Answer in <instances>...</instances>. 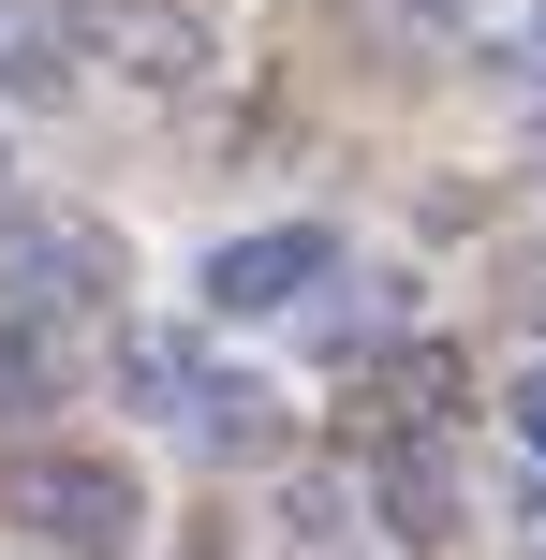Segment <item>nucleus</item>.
I'll use <instances>...</instances> for the list:
<instances>
[{
    "label": "nucleus",
    "mask_w": 546,
    "mask_h": 560,
    "mask_svg": "<svg viewBox=\"0 0 546 560\" xmlns=\"http://www.w3.org/2000/svg\"><path fill=\"white\" fill-rule=\"evenodd\" d=\"M266 428H281V413H266V384H222V369H207L193 443H207V457H266Z\"/></svg>",
    "instance_id": "obj_10"
},
{
    "label": "nucleus",
    "mask_w": 546,
    "mask_h": 560,
    "mask_svg": "<svg viewBox=\"0 0 546 560\" xmlns=\"http://www.w3.org/2000/svg\"><path fill=\"white\" fill-rule=\"evenodd\" d=\"M89 45H104V59H118L133 89H177L207 30H193V15H163V0H89Z\"/></svg>",
    "instance_id": "obj_5"
},
{
    "label": "nucleus",
    "mask_w": 546,
    "mask_h": 560,
    "mask_svg": "<svg viewBox=\"0 0 546 560\" xmlns=\"http://www.w3.org/2000/svg\"><path fill=\"white\" fill-rule=\"evenodd\" d=\"M370 398H384V428H443V398H458V354H443V339H399V354L370 369Z\"/></svg>",
    "instance_id": "obj_7"
},
{
    "label": "nucleus",
    "mask_w": 546,
    "mask_h": 560,
    "mask_svg": "<svg viewBox=\"0 0 546 560\" xmlns=\"http://www.w3.org/2000/svg\"><path fill=\"white\" fill-rule=\"evenodd\" d=\"M118 295V236L89 222V207H15L0 222V310H104Z\"/></svg>",
    "instance_id": "obj_2"
},
{
    "label": "nucleus",
    "mask_w": 546,
    "mask_h": 560,
    "mask_svg": "<svg viewBox=\"0 0 546 560\" xmlns=\"http://www.w3.org/2000/svg\"><path fill=\"white\" fill-rule=\"evenodd\" d=\"M59 398V339H45V310H0V428H30Z\"/></svg>",
    "instance_id": "obj_9"
},
{
    "label": "nucleus",
    "mask_w": 546,
    "mask_h": 560,
    "mask_svg": "<svg viewBox=\"0 0 546 560\" xmlns=\"http://www.w3.org/2000/svg\"><path fill=\"white\" fill-rule=\"evenodd\" d=\"M311 280H340V236L325 222H252L207 252V310L222 325H266V310H311Z\"/></svg>",
    "instance_id": "obj_3"
},
{
    "label": "nucleus",
    "mask_w": 546,
    "mask_h": 560,
    "mask_svg": "<svg viewBox=\"0 0 546 560\" xmlns=\"http://www.w3.org/2000/svg\"><path fill=\"white\" fill-rule=\"evenodd\" d=\"M0 516H30V532H45L59 560H118L133 546V472H118V457H74V443H30L15 472H0Z\"/></svg>",
    "instance_id": "obj_1"
},
{
    "label": "nucleus",
    "mask_w": 546,
    "mask_h": 560,
    "mask_svg": "<svg viewBox=\"0 0 546 560\" xmlns=\"http://www.w3.org/2000/svg\"><path fill=\"white\" fill-rule=\"evenodd\" d=\"M518 45H532V74H546V15H532V30H518Z\"/></svg>",
    "instance_id": "obj_13"
},
{
    "label": "nucleus",
    "mask_w": 546,
    "mask_h": 560,
    "mask_svg": "<svg viewBox=\"0 0 546 560\" xmlns=\"http://www.w3.org/2000/svg\"><path fill=\"white\" fill-rule=\"evenodd\" d=\"M118 384H133V413L193 428V398H207V354H193V339H163V325H133V339H118Z\"/></svg>",
    "instance_id": "obj_6"
},
{
    "label": "nucleus",
    "mask_w": 546,
    "mask_h": 560,
    "mask_svg": "<svg viewBox=\"0 0 546 560\" xmlns=\"http://www.w3.org/2000/svg\"><path fill=\"white\" fill-rule=\"evenodd\" d=\"M502 428H518V457H532V472H546V354L518 369V384H502Z\"/></svg>",
    "instance_id": "obj_11"
},
{
    "label": "nucleus",
    "mask_w": 546,
    "mask_h": 560,
    "mask_svg": "<svg viewBox=\"0 0 546 560\" xmlns=\"http://www.w3.org/2000/svg\"><path fill=\"white\" fill-rule=\"evenodd\" d=\"M370 502H384L399 546H443V532H458V457H443L429 428H384V443H370Z\"/></svg>",
    "instance_id": "obj_4"
},
{
    "label": "nucleus",
    "mask_w": 546,
    "mask_h": 560,
    "mask_svg": "<svg viewBox=\"0 0 546 560\" xmlns=\"http://www.w3.org/2000/svg\"><path fill=\"white\" fill-rule=\"evenodd\" d=\"M518 546L546 560V472H518Z\"/></svg>",
    "instance_id": "obj_12"
},
{
    "label": "nucleus",
    "mask_w": 546,
    "mask_h": 560,
    "mask_svg": "<svg viewBox=\"0 0 546 560\" xmlns=\"http://www.w3.org/2000/svg\"><path fill=\"white\" fill-rule=\"evenodd\" d=\"M74 89V59H59V30L30 15V0H0V104H59Z\"/></svg>",
    "instance_id": "obj_8"
}]
</instances>
